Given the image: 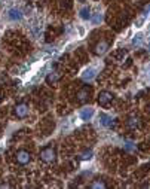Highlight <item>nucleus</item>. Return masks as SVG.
<instances>
[{"label": "nucleus", "instance_id": "1", "mask_svg": "<svg viewBox=\"0 0 150 189\" xmlns=\"http://www.w3.org/2000/svg\"><path fill=\"white\" fill-rule=\"evenodd\" d=\"M40 158L45 161V162H48V164H51V162H55L56 159V150L54 146H48V148H45V149H42V152H40Z\"/></svg>", "mask_w": 150, "mask_h": 189}, {"label": "nucleus", "instance_id": "2", "mask_svg": "<svg viewBox=\"0 0 150 189\" xmlns=\"http://www.w3.org/2000/svg\"><path fill=\"white\" fill-rule=\"evenodd\" d=\"M15 158H17V162L21 164V165H27V164L31 162V155H30V152H27V150H19V152H17Z\"/></svg>", "mask_w": 150, "mask_h": 189}, {"label": "nucleus", "instance_id": "3", "mask_svg": "<svg viewBox=\"0 0 150 189\" xmlns=\"http://www.w3.org/2000/svg\"><path fill=\"white\" fill-rule=\"evenodd\" d=\"M28 112H30V107H28V104H25V103L17 104V106H15V110H13V113H15L17 118H25L28 115Z\"/></svg>", "mask_w": 150, "mask_h": 189}, {"label": "nucleus", "instance_id": "4", "mask_svg": "<svg viewBox=\"0 0 150 189\" xmlns=\"http://www.w3.org/2000/svg\"><path fill=\"white\" fill-rule=\"evenodd\" d=\"M91 86H83L82 89H79L78 94H76V98H78V101L80 103H85L86 100H89V95H91Z\"/></svg>", "mask_w": 150, "mask_h": 189}, {"label": "nucleus", "instance_id": "5", "mask_svg": "<svg viewBox=\"0 0 150 189\" xmlns=\"http://www.w3.org/2000/svg\"><path fill=\"white\" fill-rule=\"evenodd\" d=\"M111 100H113V94L109 91H103L98 95V104L100 106H107L109 103H111Z\"/></svg>", "mask_w": 150, "mask_h": 189}, {"label": "nucleus", "instance_id": "6", "mask_svg": "<svg viewBox=\"0 0 150 189\" xmlns=\"http://www.w3.org/2000/svg\"><path fill=\"white\" fill-rule=\"evenodd\" d=\"M109 48H110V42H107V40H101V42H98V43L95 45L94 52L97 54V55H103V54H106V52H107Z\"/></svg>", "mask_w": 150, "mask_h": 189}, {"label": "nucleus", "instance_id": "7", "mask_svg": "<svg viewBox=\"0 0 150 189\" xmlns=\"http://www.w3.org/2000/svg\"><path fill=\"white\" fill-rule=\"evenodd\" d=\"M8 17H9V19H12V21H19L22 18V12L19 11V9H11V11L8 12Z\"/></svg>", "mask_w": 150, "mask_h": 189}, {"label": "nucleus", "instance_id": "8", "mask_svg": "<svg viewBox=\"0 0 150 189\" xmlns=\"http://www.w3.org/2000/svg\"><path fill=\"white\" fill-rule=\"evenodd\" d=\"M100 122L104 127H111V125H113V119H111L110 116L106 115V113H100Z\"/></svg>", "mask_w": 150, "mask_h": 189}, {"label": "nucleus", "instance_id": "9", "mask_svg": "<svg viewBox=\"0 0 150 189\" xmlns=\"http://www.w3.org/2000/svg\"><path fill=\"white\" fill-rule=\"evenodd\" d=\"M92 116H94V109H91V107L83 109L82 112H80V118H82L83 121H89Z\"/></svg>", "mask_w": 150, "mask_h": 189}, {"label": "nucleus", "instance_id": "10", "mask_svg": "<svg viewBox=\"0 0 150 189\" xmlns=\"http://www.w3.org/2000/svg\"><path fill=\"white\" fill-rule=\"evenodd\" d=\"M58 79H60V75H58V72H55V70H54V72H51L49 75H48V78H46V82H48L49 85H54V84H55Z\"/></svg>", "mask_w": 150, "mask_h": 189}, {"label": "nucleus", "instance_id": "11", "mask_svg": "<svg viewBox=\"0 0 150 189\" xmlns=\"http://www.w3.org/2000/svg\"><path fill=\"white\" fill-rule=\"evenodd\" d=\"M138 124H140V121H138V118L135 116V115H132V116H129V119H128V122H126V125L131 128V130H135L137 127H138Z\"/></svg>", "mask_w": 150, "mask_h": 189}, {"label": "nucleus", "instance_id": "12", "mask_svg": "<svg viewBox=\"0 0 150 189\" xmlns=\"http://www.w3.org/2000/svg\"><path fill=\"white\" fill-rule=\"evenodd\" d=\"M94 76H95V72L94 69H86L82 73V78H83V80H91V79H94Z\"/></svg>", "mask_w": 150, "mask_h": 189}, {"label": "nucleus", "instance_id": "13", "mask_svg": "<svg viewBox=\"0 0 150 189\" xmlns=\"http://www.w3.org/2000/svg\"><path fill=\"white\" fill-rule=\"evenodd\" d=\"M80 18H82V19L91 18V11H89V8H83V9L80 11Z\"/></svg>", "mask_w": 150, "mask_h": 189}, {"label": "nucleus", "instance_id": "14", "mask_svg": "<svg viewBox=\"0 0 150 189\" xmlns=\"http://www.w3.org/2000/svg\"><path fill=\"white\" fill-rule=\"evenodd\" d=\"M80 158H82L83 161L91 159V158H92V150H91V149H89V150H85L83 154H82V156H80Z\"/></svg>", "mask_w": 150, "mask_h": 189}, {"label": "nucleus", "instance_id": "15", "mask_svg": "<svg viewBox=\"0 0 150 189\" xmlns=\"http://www.w3.org/2000/svg\"><path fill=\"white\" fill-rule=\"evenodd\" d=\"M91 188H94V189L95 188H107V185L100 180V182H94V183H91Z\"/></svg>", "mask_w": 150, "mask_h": 189}, {"label": "nucleus", "instance_id": "16", "mask_svg": "<svg viewBox=\"0 0 150 189\" xmlns=\"http://www.w3.org/2000/svg\"><path fill=\"white\" fill-rule=\"evenodd\" d=\"M134 148H135V146H134L132 142H126V143H125V150L131 152V150H134Z\"/></svg>", "mask_w": 150, "mask_h": 189}, {"label": "nucleus", "instance_id": "17", "mask_svg": "<svg viewBox=\"0 0 150 189\" xmlns=\"http://www.w3.org/2000/svg\"><path fill=\"white\" fill-rule=\"evenodd\" d=\"M101 19H103V17H101L100 14H97V15H95L94 18H92V21H94V24H98L101 21Z\"/></svg>", "mask_w": 150, "mask_h": 189}, {"label": "nucleus", "instance_id": "18", "mask_svg": "<svg viewBox=\"0 0 150 189\" xmlns=\"http://www.w3.org/2000/svg\"><path fill=\"white\" fill-rule=\"evenodd\" d=\"M149 112H150V107H149Z\"/></svg>", "mask_w": 150, "mask_h": 189}]
</instances>
